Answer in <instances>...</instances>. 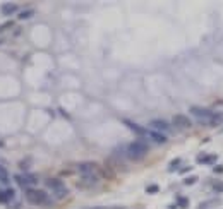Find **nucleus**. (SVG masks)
<instances>
[{
    "mask_svg": "<svg viewBox=\"0 0 223 209\" xmlns=\"http://www.w3.org/2000/svg\"><path fill=\"white\" fill-rule=\"evenodd\" d=\"M197 182V176H187L184 178V185H194Z\"/></svg>",
    "mask_w": 223,
    "mask_h": 209,
    "instance_id": "20",
    "label": "nucleus"
},
{
    "mask_svg": "<svg viewBox=\"0 0 223 209\" xmlns=\"http://www.w3.org/2000/svg\"><path fill=\"white\" fill-rule=\"evenodd\" d=\"M17 5L15 4H11V2H9V4H4L2 5V14L4 15H11V14H14V12H17Z\"/></svg>",
    "mask_w": 223,
    "mask_h": 209,
    "instance_id": "13",
    "label": "nucleus"
},
{
    "mask_svg": "<svg viewBox=\"0 0 223 209\" xmlns=\"http://www.w3.org/2000/svg\"><path fill=\"white\" fill-rule=\"evenodd\" d=\"M189 113L192 115L194 118H197L199 122H209L213 117V111L209 108H203V107H190Z\"/></svg>",
    "mask_w": 223,
    "mask_h": 209,
    "instance_id": "5",
    "label": "nucleus"
},
{
    "mask_svg": "<svg viewBox=\"0 0 223 209\" xmlns=\"http://www.w3.org/2000/svg\"><path fill=\"white\" fill-rule=\"evenodd\" d=\"M180 163H182V159H180V158H175L173 161H172L170 165H168V170H170V172H172V170L178 168V166H180Z\"/></svg>",
    "mask_w": 223,
    "mask_h": 209,
    "instance_id": "18",
    "label": "nucleus"
},
{
    "mask_svg": "<svg viewBox=\"0 0 223 209\" xmlns=\"http://www.w3.org/2000/svg\"><path fill=\"white\" fill-rule=\"evenodd\" d=\"M26 199L31 204H45V202L48 201V195H46L45 190H40V189H28Z\"/></svg>",
    "mask_w": 223,
    "mask_h": 209,
    "instance_id": "4",
    "label": "nucleus"
},
{
    "mask_svg": "<svg viewBox=\"0 0 223 209\" xmlns=\"http://www.w3.org/2000/svg\"><path fill=\"white\" fill-rule=\"evenodd\" d=\"M33 15V9H29V11H22V12H19V19H28V17H31Z\"/></svg>",
    "mask_w": 223,
    "mask_h": 209,
    "instance_id": "19",
    "label": "nucleus"
},
{
    "mask_svg": "<svg viewBox=\"0 0 223 209\" xmlns=\"http://www.w3.org/2000/svg\"><path fill=\"white\" fill-rule=\"evenodd\" d=\"M215 192H218V194H221V192H223V182H220V184L215 185Z\"/></svg>",
    "mask_w": 223,
    "mask_h": 209,
    "instance_id": "23",
    "label": "nucleus"
},
{
    "mask_svg": "<svg viewBox=\"0 0 223 209\" xmlns=\"http://www.w3.org/2000/svg\"><path fill=\"white\" fill-rule=\"evenodd\" d=\"M218 204V201H209V202H204V204H199V207L197 209H206V207H211V206Z\"/></svg>",
    "mask_w": 223,
    "mask_h": 209,
    "instance_id": "21",
    "label": "nucleus"
},
{
    "mask_svg": "<svg viewBox=\"0 0 223 209\" xmlns=\"http://www.w3.org/2000/svg\"><path fill=\"white\" fill-rule=\"evenodd\" d=\"M160 192V187L156 184H153V185H148L146 187V194H149V195H153V194H158Z\"/></svg>",
    "mask_w": 223,
    "mask_h": 209,
    "instance_id": "15",
    "label": "nucleus"
},
{
    "mask_svg": "<svg viewBox=\"0 0 223 209\" xmlns=\"http://www.w3.org/2000/svg\"><path fill=\"white\" fill-rule=\"evenodd\" d=\"M187 172H190V166H187V168H182V173H187Z\"/></svg>",
    "mask_w": 223,
    "mask_h": 209,
    "instance_id": "25",
    "label": "nucleus"
},
{
    "mask_svg": "<svg viewBox=\"0 0 223 209\" xmlns=\"http://www.w3.org/2000/svg\"><path fill=\"white\" fill-rule=\"evenodd\" d=\"M45 185H46L48 189H52L57 199H63L67 194H69L67 187L63 185V182L60 178H46V180H45Z\"/></svg>",
    "mask_w": 223,
    "mask_h": 209,
    "instance_id": "2",
    "label": "nucleus"
},
{
    "mask_svg": "<svg viewBox=\"0 0 223 209\" xmlns=\"http://www.w3.org/2000/svg\"><path fill=\"white\" fill-rule=\"evenodd\" d=\"M31 163H33V159H31V158H24V159H22V161H19V168H21V170H24V172H26V170H28V168H29V166H31Z\"/></svg>",
    "mask_w": 223,
    "mask_h": 209,
    "instance_id": "14",
    "label": "nucleus"
},
{
    "mask_svg": "<svg viewBox=\"0 0 223 209\" xmlns=\"http://www.w3.org/2000/svg\"><path fill=\"white\" fill-rule=\"evenodd\" d=\"M221 124H223V111H216V113H213L211 120H209V125H213V127H220Z\"/></svg>",
    "mask_w": 223,
    "mask_h": 209,
    "instance_id": "12",
    "label": "nucleus"
},
{
    "mask_svg": "<svg viewBox=\"0 0 223 209\" xmlns=\"http://www.w3.org/2000/svg\"><path fill=\"white\" fill-rule=\"evenodd\" d=\"M149 127H151V130H155V132H160V134H172V127L170 124H168L167 120H163V118H155V120L149 122Z\"/></svg>",
    "mask_w": 223,
    "mask_h": 209,
    "instance_id": "6",
    "label": "nucleus"
},
{
    "mask_svg": "<svg viewBox=\"0 0 223 209\" xmlns=\"http://www.w3.org/2000/svg\"><path fill=\"white\" fill-rule=\"evenodd\" d=\"M172 124H173L177 128H190V125H192L190 120H189V117H186V115H175Z\"/></svg>",
    "mask_w": 223,
    "mask_h": 209,
    "instance_id": "7",
    "label": "nucleus"
},
{
    "mask_svg": "<svg viewBox=\"0 0 223 209\" xmlns=\"http://www.w3.org/2000/svg\"><path fill=\"white\" fill-rule=\"evenodd\" d=\"M14 197H15V192H14V189L7 187L5 190H2V192H0V204H5V202H11V201H14Z\"/></svg>",
    "mask_w": 223,
    "mask_h": 209,
    "instance_id": "10",
    "label": "nucleus"
},
{
    "mask_svg": "<svg viewBox=\"0 0 223 209\" xmlns=\"http://www.w3.org/2000/svg\"><path fill=\"white\" fill-rule=\"evenodd\" d=\"M124 124L127 125V127L132 130L134 134H138V136H148V128H144V127H141V125H138V124H134V122H130V120H127V118H124Z\"/></svg>",
    "mask_w": 223,
    "mask_h": 209,
    "instance_id": "8",
    "label": "nucleus"
},
{
    "mask_svg": "<svg viewBox=\"0 0 223 209\" xmlns=\"http://www.w3.org/2000/svg\"><path fill=\"white\" fill-rule=\"evenodd\" d=\"M213 172H215L216 175H221V173H223V165H215V168H213Z\"/></svg>",
    "mask_w": 223,
    "mask_h": 209,
    "instance_id": "22",
    "label": "nucleus"
},
{
    "mask_svg": "<svg viewBox=\"0 0 223 209\" xmlns=\"http://www.w3.org/2000/svg\"><path fill=\"white\" fill-rule=\"evenodd\" d=\"M0 29H2V28H0Z\"/></svg>",
    "mask_w": 223,
    "mask_h": 209,
    "instance_id": "26",
    "label": "nucleus"
},
{
    "mask_svg": "<svg viewBox=\"0 0 223 209\" xmlns=\"http://www.w3.org/2000/svg\"><path fill=\"white\" fill-rule=\"evenodd\" d=\"M9 180V175H7V170L4 168V166L0 165V182H4V184H7Z\"/></svg>",
    "mask_w": 223,
    "mask_h": 209,
    "instance_id": "17",
    "label": "nucleus"
},
{
    "mask_svg": "<svg viewBox=\"0 0 223 209\" xmlns=\"http://www.w3.org/2000/svg\"><path fill=\"white\" fill-rule=\"evenodd\" d=\"M149 151V144L146 141H132V142L127 146V156L134 161H139L148 154Z\"/></svg>",
    "mask_w": 223,
    "mask_h": 209,
    "instance_id": "1",
    "label": "nucleus"
},
{
    "mask_svg": "<svg viewBox=\"0 0 223 209\" xmlns=\"http://www.w3.org/2000/svg\"><path fill=\"white\" fill-rule=\"evenodd\" d=\"M148 137L153 141V142H156V144H165L167 142V136H163V134H160V132H155V130H149Z\"/></svg>",
    "mask_w": 223,
    "mask_h": 209,
    "instance_id": "11",
    "label": "nucleus"
},
{
    "mask_svg": "<svg viewBox=\"0 0 223 209\" xmlns=\"http://www.w3.org/2000/svg\"><path fill=\"white\" fill-rule=\"evenodd\" d=\"M14 182L19 185V187H29V189H33L34 185L38 184V176L33 175V173L24 172V173H17V175L14 176Z\"/></svg>",
    "mask_w": 223,
    "mask_h": 209,
    "instance_id": "3",
    "label": "nucleus"
},
{
    "mask_svg": "<svg viewBox=\"0 0 223 209\" xmlns=\"http://www.w3.org/2000/svg\"><path fill=\"white\" fill-rule=\"evenodd\" d=\"M216 159H218V156L216 154H199L196 159L197 165H211V163H215Z\"/></svg>",
    "mask_w": 223,
    "mask_h": 209,
    "instance_id": "9",
    "label": "nucleus"
},
{
    "mask_svg": "<svg viewBox=\"0 0 223 209\" xmlns=\"http://www.w3.org/2000/svg\"><path fill=\"white\" fill-rule=\"evenodd\" d=\"M177 206H178V207H182V209L189 207V199H187V197H178L177 199Z\"/></svg>",
    "mask_w": 223,
    "mask_h": 209,
    "instance_id": "16",
    "label": "nucleus"
},
{
    "mask_svg": "<svg viewBox=\"0 0 223 209\" xmlns=\"http://www.w3.org/2000/svg\"><path fill=\"white\" fill-rule=\"evenodd\" d=\"M86 209H124L122 206H113V207H86Z\"/></svg>",
    "mask_w": 223,
    "mask_h": 209,
    "instance_id": "24",
    "label": "nucleus"
}]
</instances>
